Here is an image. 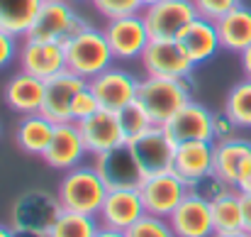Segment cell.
Segmentation results:
<instances>
[{"label":"cell","instance_id":"29","mask_svg":"<svg viewBox=\"0 0 251 237\" xmlns=\"http://www.w3.org/2000/svg\"><path fill=\"white\" fill-rule=\"evenodd\" d=\"M225 113L237 122L239 130H251V81L234 83L225 98Z\"/></svg>","mask_w":251,"mask_h":237},{"label":"cell","instance_id":"8","mask_svg":"<svg viewBox=\"0 0 251 237\" xmlns=\"http://www.w3.org/2000/svg\"><path fill=\"white\" fill-rule=\"evenodd\" d=\"M139 193L149 215L168 218L180 206V201L190 193V186L176 171H164V174L147 176L139 186Z\"/></svg>","mask_w":251,"mask_h":237},{"label":"cell","instance_id":"16","mask_svg":"<svg viewBox=\"0 0 251 237\" xmlns=\"http://www.w3.org/2000/svg\"><path fill=\"white\" fill-rule=\"evenodd\" d=\"M93 166L98 169L100 178L105 181V186L110 191L112 188H139L144 181V174L137 166L127 145L110 149V152H102V154H95Z\"/></svg>","mask_w":251,"mask_h":237},{"label":"cell","instance_id":"28","mask_svg":"<svg viewBox=\"0 0 251 237\" xmlns=\"http://www.w3.org/2000/svg\"><path fill=\"white\" fill-rule=\"evenodd\" d=\"M98 230H100V220L95 215L61 210V215L56 218L47 237H95Z\"/></svg>","mask_w":251,"mask_h":237},{"label":"cell","instance_id":"19","mask_svg":"<svg viewBox=\"0 0 251 237\" xmlns=\"http://www.w3.org/2000/svg\"><path fill=\"white\" fill-rule=\"evenodd\" d=\"M85 154H88V147H85L78 125L76 122H61V125H56L54 140H51L47 154L42 159L56 171H69V169L83 164Z\"/></svg>","mask_w":251,"mask_h":237},{"label":"cell","instance_id":"1","mask_svg":"<svg viewBox=\"0 0 251 237\" xmlns=\"http://www.w3.org/2000/svg\"><path fill=\"white\" fill-rule=\"evenodd\" d=\"M195 83L193 76L185 79H161V76H147L139 81L137 103L147 110L154 125H166L168 120L193 100Z\"/></svg>","mask_w":251,"mask_h":237},{"label":"cell","instance_id":"39","mask_svg":"<svg viewBox=\"0 0 251 237\" xmlns=\"http://www.w3.org/2000/svg\"><path fill=\"white\" fill-rule=\"evenodd\" d=\"M239 61H242V74H244V79L251 81V47L239 54Z\"/></svg>","mask_w":251,"mask_h":237},{"label":"cell","instance_id":"18","mask_svg":"<svg viewBox=\"0 0 251 237\" xmlns=\"http://www.w3.org/2000/svg\"><path fill=\"white\" fill-rule=\"evenodd\" d=\"M76 125H78V130L83 135L88 154H93V157L127 145V137H125V130L120 125L117 113H110V110H102L100 108L95 115L85 118V120L76 122Z\"/></svg>","mask_w":251,"mask_h":237},{"label":"cell","instance_id":"7","mask_svg":"<svg viewBox=\"0 0 251 237\" xmlns=\"http://www.w3.org/2000/svg\"><path fill=\"white\" fill-rule=\"evenodd\" d=\"M102 32L107 37V44H110V52H112L115 61H137V59H142L144 49L151 42L142 12L117 17V20H107Z\"/></svg>","mask_w":251,"mask_h":237},{"label":"cell","instance_id":"10","mask_svg":"<svg viewBox=\"0 0 251 237\" xmlns=\"http://www.w3.org/2000/svg\"><path fill=\"white\" fill-rule=\"evenodd\" d=\"M88 86L93 88L100 108L110 110V113H120L122 108L132 105L137 100V90H139L137 76L127 69H120V66L105 69L93 81H88Z\"/></svg>","mask_w":251,"mask_h":237},{"label":"cell","instance_id":"20","mask_svg":"<svg viewBox=\"0 0 251 237\" xmlns=\"http://www.w3.org/2000/svg\"><path fill=\"white\" fill-rule=\"evenodd\" d=\"M215 174L232 188H239L251 174V140L234 137L229 142H215Z\"/></svg>","mask_w":251,"mask_h":237},{"label":"cell","instance_id":"14","mask_svg":"<svg viewBox=\"0 0 251 237\" xmlns=\"http://www.w3.org/2000/svg\"><path fill=\"white\" fill-rule=\"evenodd\" d=\"M144 215H147V208H144L139 188H112L105 196V203L98 213V220L102 228L127 233Z\"/></svg>","mask_w":251,"mask_h":237},{"label":"cell","instance_id":"30","mask_svg":"<svg viewBox=\"0 0 251 237\" xmlns=\"http://www.w3.org/2000/svg\"><path fill=\"white\" fill-rule=\"evenodd\" d=\"M117 118H120V125H122V130H125V137H127V142L132 140V137H137V135H142V132H147L154 122H151V118L147 115V110L134 100L132 105H127V108H122L120 113H117Z\"/></svg>","mask_w":251,"mask_h":237},{"label":"cell","instance_id":"46","mask_svg":"<svg viewBox=\"0 0 251 237\" xmlns=\"http://www.w3.org/2000/svg\"><path fill=\"white\" fill-rule=\"evenodd\" d=\"M42 2H47V0H42Z\"/></svg>","mask_w":251,"mask_h":237},{"label":"cell","instance_id":"43","mask_svg":"<svg viewBox=\"0 0 251 237\" xmlns=\"http://www.w3.org/2000/svg\"><path fill=\"white\" fill-rule=\"evenodd\" d=\"M139 2H142V10H144V7H151V5H156L161 0H139Z\"/></svg>","mask_w":251,"mask_h":237},{"label":"cell","instance_id":"3","mask_svg":"<svg viewBox=\"0 0 251 237\" xmlns=\"http://www.w3.org/2000/svg\"><path fill=\"white\" fill-rule=\"evenodd\" d=\"M64 49H66V69L85 81H93L98 74L110 69L115 61L105 32L93 25L74 34L64 44Z\"/></svg>","mask_w":251,"mask_h":237},{"label":"cell","instance_id":"44","mask_svg":"<svg viewBox=\"0 0 251 237\" xmlns=\"http://www.w3.org/2000/svg\"><path fill=\"white\" fill-rule=\"evenodd\" d=\"M17 237H47V235H37V233H17Z\"/></svg>","mask_w":251,"mask_h":237},{"label":"cell","instance_id":"27","mask_svg":"<svg viewBox=\"0 0 251 237\" xmlns=\"http://www.w3.org/2000/svg\"><path fill=\"white\" fill-rule=\"evenodd\" d=\"M212 223H215V233H237L244 230V218H242V201H239V191H229L222 198L212 201Z\"/></svg>","mask_w":251,"mask_h":237},{"label":"cell","instance_id":"36","mask_svg":"<svg viewBox=\"0 0 251 237\" xmlns=\"http://www.w3.org/2000/svg\"><path fill=\"white\" fill-rule=\"evenodd\" d=\"M234 137H239V127H237V122L222 110V113H215L212 115V140L215 142H229V140H234Z\"/></svg>","mask_w":251,"mask_h":237},{"label":"cell","instance_id":"2","mask_svg":"<svg viewBox=\"0 0 251 237\" xmlns=\"http://www.w3.org/2000/svg\"><path fill=\"white\" fill-rule=\"evenodd\" d=\"M107 191L110 188L105 186V181L100 178V174L93 164H78V166L64 171L56 196H59V203L64 210L98 218Z\"/></svg>","mask_w":251,"mask_h":237},{"label":"cell","instance_id":"45","mask_svg":"<svg viewBox=\"0 0 251 237\" xmlns=\"http://www.w3.org/2000/svg\"><path fill=\"white\" fill-rule=\"evenodd\" d=\"M74 2H88V0H74Z\"/></svg>","mask_w":251,"mask_h":237},{"label":"cell","instance_id":"23","mask_svg":"<svg viewBox=\"0 0 251 237\" xmlns=\"http://www.w3.org/2000/svg\"><path fill=\"white\" fill-rule=\"evenodd\" d=\"M173 171L188 183H198L215 171V142H183L176 145Z\"/></svg>","mask_w":251,"mask_h":237},{"label":"cell","instance_id":"15","mask_svg":"<svg viewBox=\"0 0 251 237\" xmlns=\"http://www.w3.org/2000/svg\"><path fill=\"white\" fill-rule=\"evenodd\" d=\"M212 110H207L200 100L185 103L166 125L168 137L176 145L183 142H215L212 140Z\"/></svg>","mask_w":251,"mask_h":237},{"label":"cell","instance_id":"6","mask_svg":"<svg viewBox=\"0 0 251 237\" xmlns=\"http://www.w3.org/2000/svg\"><path fill=\"white\" fill-rule=\"evenodd\" d=\"M137 166L142 169L144 178L154 174L173 171V157H176V142L168 137L164 125H151L147 132L132 137L127 142Z\"/></svg>","mask_w":251,"mask_h":237},{"label":"cell","instance_id":"40","mask_svg":"<svg viewBox=\"0 0 251 237\" xmlns=\"http://www.w3.org/2000/svg\"><path fill=\"white\" fill-rule=\"evenodd\" d=\"M95 237H127V235L120 233V230H112V228H102V225H100V230L95 233Z\"/></svg>","mask_w":251,"mask_h":237},{"label":"cell","instance_id":"12","mask_svg":"<svg viewBox=\"0 0 251 237\" xmlns=\"http://www.w3.org/2000/svg\"><path fill=\"white\" fill-rule=\"evenodd\" d=\"M25 42H20V69L37 76V79L47 81L61 71H66V49L59 42H39V39H29L22 37Z\"/></svg>","mask_w":251,"mask_h":237},{"label":"cell","instance_id":"26","mask_svg":"<svg viewBox=\"0 0 251 237\" xmlns=\"http://www.w3.org/2000/svg\"><path fill=\"white\" fill-rule=\"evenodd\" d=\"M39 7L42 0H0V30L15 37H27Z\"/></svg>","mask_w":251,"mask_h":237},{"label":"cell","instance_id":"9","mask_svg":"<svg viewBox=\"0 0 251 237\" xmlns=\"http://www.w3.org/2000/svg\"><path fill=\"white\" fill-rule=\"evenodd\" d=\"M151 39H178L180 32L198 17L193 0H161L142 10Z\"/></svg>","mask_w":251,"mask_h":237},{"label":"cell","instance_id":"37","mask_svg":"<svg viewBox=\"0 0 251 237\" xmlns=\"http://www.w3.org/2000/svg\"><path fill=\"white\" fill-rule=\"evenodd\" d=\"M17 39L20 37L0 30V69H5L7 64H12L17 59V54H20V42Z\"/></svg>","mask_w":251,"mask_h":237},{"label":"cell","instance_id":"25","mask_svg":"<svg viewBox=\"0 0 251 237\" xmlns=\"http://www.w3.org/2000/svg\"><path fill=\"white\" fill-rule=\"evenodd\" d=\"M215 25H217L222 49L232 54H242L244 49L251 47V7L239 5L227 15H222Z\"/></svg>","mask_w":251,"mask_h":237},{"label":"cell","instance_id":"21","mask_svg":"<svg viewBox=\"0 0 251 237\" xmlns=\"http://www.w3.org/2000/svg\"><path fill=\"white\" fill-rule=\"evenodd\" d=\"M180 44V49L188 54V59L200 66V64H207L210 59H215V54L222 49L220 44V34H217V25L212 20H205V17H195L183 32L180 37L176 39Z\"/></svg>","mask_w":251,"mask_h":237},{"label":"cell","instance_id":"41","mask_svg":"<svg viewBox=\"0 0 251 237\" xmlns=\"http://www.w3.org/2000/svg\"><path fill=\"white\" fill-rule=\"evenodd\" d=\"M212 237H251V233H247V230H237V233H215Z\"/></svg>","mask_w":251,"mask_h":237},{"label":"cell","instance_id":"35","mask_svg":"<svg viewBox=\"0 0 251 237\" xmlns=\"http://www.w3.org/2000/svg\"><path fill=\"white\" fill-rule=\"evenodd\" d=\"M98 110H100V103H98V98H95L93 88H90V86H85V88L78 90V95H76V100H74L71 120H74V122H81V120H85V118L95 115Z\"/></svg>","mask_w":251,"mask_h":237},{"label":"cell","instance_id":"31","mask_svg":"<svg viewBox=\"0 0 251 237\" xmlns=\"http://www.w3.org/2000/svg\"><path fill=\"white\" fill-rule=\"evenodd\" d=\"M127 237H176L168 218H156V215H144L142 220H137L127 233Z\"/></svg>","mask_w":251,"mask_h":237},{"label":"cell","instance_id":"42","mask_svg":"<svg viewBox=\"0 0 251 237\" xmlns=\"http://www.w3.org/2000/svg\"><path fill=\"white\" fill-rule=\"evenodd\" d=\"M0 237H17V233H15L10 225H2V223H0Z\"/></svg>","mask_w":251,"mask_h":237},{"label":"cell","instance_id":"17","mask_svg":"<svg viewBox=\"0 0 251 237\" xmlns=\"http://www.w3.org/2000/svg\"><path fill=\"white\" fill-rule=\"evenodd\" d=\"M168 223H171L176 237H212L215 235L212 206H210V201L200 198L193 191L168 215Z\"/></svg>","mask_w":251,"mask_h":237},{"label":"cell","instance_id":"24","mask_svg":"<svg viewBox=\"0 0 251 237\" xmlns=\"http://www.w3.org/2000/svg\"><path fill=\"white\" fill-rule=\"evenodd\" d=\"M54 130H56V125L49 118H44L42 113L22 115V120L17 122V130H15V145L25 154L44 157L54 140Z\"/></svg>","mask_w":251,"mask_h":237},{"label":"cell","instance_id":"11","mask_svg":"<svg viewBox=\"0 0 251 237\" xmlns=\"http://www.w3.org/2000/svg\"><path fill=\"white\" fill-rule=\"evenodd\" d=\"M139 61L147 76L185 79V76H193L195 71V64L188 59V54L180 49L176 39H151Z\"/></svg>","mask_w":251,"mask_h":237},{"label":"cell","instance_id":"33","mask_svg":"<svg viewBox=\"0 0 251 237\" xmlns=\"http://www.w3.org/2000/svg\"><path fill=\"white\" fill-rule=\"evenodd\" d=\"M190 191H193V193H198L200 198H205V201H210V203H212V201L222 198L225 193H229V191H234V188H232L225 178H220V176L212 171V174H207L205 178H200L198 183H193V186H190Z\"/></svg>","mask_w":251,"mask_h":237},{"label":"cell","instance_id":"4","mask_svg":"<svg viewBox=\"0 0 251 237\" xmlns=\"http://www.w3.org/2000/svg\"><path fill=\"white\" fill-rule=\"evenodd\" d=\"M61 203L56 193L42 191V188H29L20 193L12 206H10V220L7 225L15 233H37L47 235L56 218L61 215Z\"/></svg>","mask_w":251,"mask_h":237},{"label":"cell","instance_id":"34","mask_svg":"<svg viewBox=\"0 0 251 237\" xmlns=\"http://www.w3.org/2000/svg\"><path fill=\"white\" fill-rule=\"evenodd\" d=\"M193 5H195L200 17L217 22L222 15H227L229 10H234V7H239L244 2L242 0H193Z\"/></svg>","mask_w":251,"mask_h":237},{"label":"cell","instance_id":"22","mask_svg":"<svg viewBox=\"0 0 251 237\" xmlns=\"http://www.w3.org/2000/svg\"><path fill=\"white\" fill-rule=\"evenodd\" d=\"M44 88L47 83L27 71H17L12 74L5 88H2V98L7 103V108L17 115H32V113H42V103H44Z\"/></svg>","mask_w":251,"mask_h":237},{"label":"cell","instance_id":"5","mask_svg":"<svg viewBox=\"0 0 251 237\" xmlns=\"http://www.w3.org/2000/svg\"><path fill=\"white\" fill-rule=\"evenodd\" d=\"M90 22L81 17L74 7L71 0H47L42 2L34 25L29 30V39H39V42H59L66 44L74 34H78L85 30Z\"/></svg>","mask_w":251,"mask_h":237},{"label":"cell","instance_id":"13","mask_svg":"<svg viewBox=\"0 0 251 237\" xmlns=\"http://www.w3.org/2000/svg\"><path fill=\"white\" fill-rule=\"evenodd\" d=\"M47 88H44V103H42V115L49 118L54 125H61V122H74L71 120V108H74V100L78 95V90L88 86V81L76 76L74 71H61L56 76L44 81Z\"/></svg>","mask_w":251,"mask_h":237},{"label":"cell","instance_id":"32","mask_svg":"<svg viewBox=\"0 0 251 237\" xmlns=\"http://www.w3.org/2000/svg\"><path fill=\"white\" fill-rule=\"evenodd\" d=\"M90 2L98 10V15H102L105 20H117V17H127V15L142 12V2L139 0H90Z\"/></svg>","mask_w":251,"mask_h":237},{"label":"cell","instance_id":"38","mask_svg":"<svg viewBox=\"0 0 251 237\" xmlns=\"http://www.w3.org/2000/svg\"><path fill=\"white\" fill-rule=\"evenodd\" d=\"M239 201H242V218H244V230L251 233V193L239 191Z\"/></svg>","mask_w":251,"mask_h":237}]
</instances>
